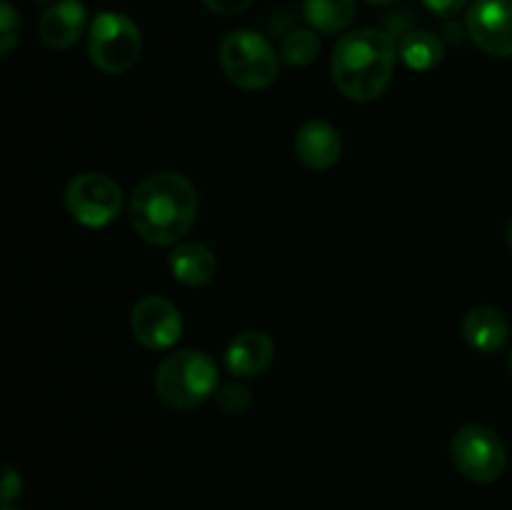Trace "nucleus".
<instances>
[{"mask_svg":"<svg viewBox=\"0 0 512 510\" xmlns=\"http://www.w3.org/2000/svg\"><path fill=\"white\" fill-rule=\"evenodd\" d=\"M200 195L195 185L175 170H163L140 180L130 198V225L158 248H175L195 225Z\"/></svg>","mask_w":512,"mask_h":510,"instance_id":"1","label":"nucleus"},{"mask_svg":"<svg viewBox=\"0 0 512 510\" xmlns=\"http://www.w3.org/2000/svg\"><path fill=\"white\" fill-rule=\"evenodd\" d=\"M398 55V43L385 30H350L335 43L330 55L335 88L353 103H373L388 90Z\"/></svg>","mask_w":512,"mask_h":510,"instance_id":"2","label":"nucleus"},{"mask_svg":"<svg viewBox=\"0 0 512 510\" xmlns=\"http://www.w3.org/2000/svg\"><path fill=\"white\" fill-rule=\"evenodd\" d=\"M220 388V370L205 350L180 348L165 355L155 368V393L175 410H193Z\"/></svg>","mask_w":512,"mask_h":510,"instance_id":"3","label":"nucleus"},{"mask_svg":"<svg viewBox=\"0 0 512 510\" xmlns=\"http://www.w3.org/2000/svg\"><path fill=\"white\" fill-rule=\"evenodd\" d=\"M223 73L240 90H265L278 80L280 55L265 35L255 30H233L218 48Z\"/></svg>","mask_w":512,"mask_h":510,"instance_id":"4","label":"nucleus"},{"mask_svg":"<svg viewBox=\"0 0 512 510\" xmlns=\"http://www.w3.org/2000/svg\"><path fill=\"white\" fill-rule=\"evenodd\" d=\"M88 55L100 73H128L143 55V33L138 23L113 10L95 15L88 28Z\"/></svg>","mask_w":512,"mask_h":510,"instance_id":"5","label":"nucleus"},{"mask_svg":"<svg viewBox=\"0 0 512 510\" xmlns=\"http://www.w3.org/2000/svg\"><path fill=\"white\" fill-rule=\"evenodd\" d=\"M63 203L75 223L85 228H105L123 210V188L110 175L88 170L65 185Z\"/></svg>","mask_w":512,"mask_h":510,"instance_id":"6","label":"nucleus"},{"mask_svg":"<svg viewBox=\"0 0 512 510\" xmlns=\"http://www.w3.org/2000/svg\"><path fill=\"white\" fill-rule=\"evenodd\" d=\"M455 468L473 483H495L508 468V450L500 435L488 425L468 423L453 435L450 443Z\"/></svg>","mask_w":512,"mask_h":510,"instance_id":"7","label":"nucleus"},{"mask_svg":"<svg viewBox=\"0 0 512 510\" xmlns=\"http://www.w3.org/2000/svg\"><path fill=\"white\" fill-rule=\"evenodd\" d=\"M130 328L143 348L160 353L178 345L183 338V315L173 300L163 295H145L133 305Z\"/></svg>","mask_w":512,"mask_h":510,"instance_id":"8","label":"nucleus"},{"mask_svg":"<svg viewBox=\"0 0 512 510\" xmlns=\"http://www.w3.org/2000/svg\"><path fill=\"white\" fill-rule=\"evenodd\" d=\"M465 30L483 53L512 58V0H473Z\"/></svg>","mask_w":512,"mask_h":510,"instance_id":"9","label":"nucleus"},{"mask_svg":"<svg viewBox=\"0 0 512 510\" xmlns=\"http://www.w3.org/2000/svg\"><path fill=\"white\" fill-rule=\"evenodd\" d=\"M88 10L80 0H55L38 20V38L50 50H68L83 38Z\"/></svg>","mask_w":512,"mask_h":510,"instance_id":"10","label":"nucleus"},{"mask_svg":"<svg viewBox=\"0 0 512 510\" xmlns=\"http://www.w3.org/2000/svg\"><path fill=\"white\" fill-rule=\"evenodd\" d=\"M295 155L310 170H330L343 155V138L325 120H308L295 133Z\"/></svg>","mask_w":512,"mask_h":510,"instance_id":"11","label":"nucleus"},{"mask_svg":"<svg viewBox=\"0 0 512 510\" xmlns=\"http://www.w3.org/2000/svg\"><path fill=\"white\" fill-rule=\"evenodd\" d=\"M275 345L263 330H243L225 348V368L233 378H258L270 368Z\"/></svg>","mask_w":512,"mask_h":510,"instance_id":"12","label":"nucleus"},{"mask_svg":"<svg viewBox=\"0 0 512 510\" xmlns=\"http://www.w3.org/2000/svg\"><path fill=\"white\" fill-rule=\"evenodd\" d=\"M463 338L475 353L495 355L508 345L510 325L500 310L490 308V305H478V308L468 310L463 318Z\"/></svg>","mask_w":512,"mask_h":510,"instance_id":"13","label":"nucleus"},{"mask_svg":"<svg viewBox=\"0 0 512 510\" xmlns=\"http://www.w3.org/2000/svg\"><path fill=\"white\" fill-rule=\"evenodd\" d=\"M168 268L178 283L188 285V288H200V285H208L215 278L218 258L205 243L188 240V243H178L170 250Z\"/></svg>","mask_w":512,"mask_h":510,"instance_id":"14","label":"nucleus"},{"mask_svg":"<svg viewBox=\"0 0 512 510\" xmlns=\"http://www.w3.org/2000/svg\"><path fill=\"white\" fill-rule=\"evenodd\" d=\"M303 18L320 35L345 33L355 20V0H303Z\"/></svg>","mask_w":512,"mask_h":510,"instance_id":"15","label":"nucleus"},{"mask_svg":"<svg viewBox=\"0 0 512 510\" xmlns=\"http://www.w3.org/2000/svg\"><path fill=\"white\" fill-rule=\"evenodd\" d=\"M398 53L410 70L423 73V70H433L435 65L443 63L445 45L443 38L433 30H410L400 38Z\"/></svg>","mask_w":512,"mask_h":510,"instance_id":"16","label":"nucleus"},{"mask_svg":"<svg viewBox=\"0 0 512 510\" xmlns=\"http://www.w3.org/2000/svg\"><path fill=\"white\" fill-rule=\"evenodd\" d=\"M320 55V38L313 28H295L280 43V60L293 68H305Z\"/></svg>","mask_w":512,"mask_h":510,"instance_id":"17","label":"nucleus"},{"mask_svg":"<svg viewBox=\"0 0 512 510\" xmlns=\"http://www.w3.org/2000/svg\"><path fill=\"white\" fill-rule=\"evenodd\" d=\"M215 400H218V408L223 410L225 415H243L245 410L250 408V390L240 383H220L218 393H215Z\"/></svg>","mask_w":512,"mask_h":510,"instance_id":"18","label":"nucleus"},{"mask_svg":"<svg viewBox=\"0 0 512 510\" xmlns=\"http://www.w3.org/2000/svg\"><path fill=\"white\" fill-rule=\"evenodd\" d=\"M20 40V15L13 3L3 0L0 3V53L8 58Z\"/></svg>","mask_w":512,"mask_h":510,"instance_id":"19","label":"nucleus"},{"mask_svg":"<svg viewBox=\"0 0 512 510\" xmlns=\"http://www.w3.org/2000/svg\"><path fill=\"white\" fill-rule=\"evenodd\" d=\"M215 15H240L253 5V0H200Z\"/></svg>","mask_w":512,"mask_h":510,"instance_id":"20","label":"nucleus"},{"mask_svg":"<svg viewBox=\"0 0 512 510\" xmlns=\"http://www.w3.org/2000/svg\"><path fill=\"white\" fill-rule=\"evenodd\" d=\"M23 490V478H20L18 470L13 465H5V475H3V505L5 503H15V498Z\"/></svg>","mask_w":512,"mask_h":510,"instance_id":"21","label":"nucleus"},{"mask_svg":"<svg viewBox=\"0 0 512 510\" xmlns=\"http://www.w3.org/2000/svg\"><path fill=\"white\" fill-rule=\"evenodd\" d=\"M468 0H423L425 8L433 15H440V18H450V15H458L460 10L465 8Z\"/></svg>","mask_w":512,"mask_h":510,"instance_id":"22","label":"nucleus"},{"mask_svg":"<svg viewBox=\"0 0 512 510\" xmlns=\"http://www.w3.org/2000/svg\"><path fill=\"white\" fill-rule=\"evenodd\" d=\"M370 5H390V3H398V0H365Z\"/></svg>","mask_w":512,"mask_h":510,"instance_id":"23","label":"nucleus"},{"mask_svg":"<svg viewBox=\"0 0 512 510\" xmlns=\"http://www.w3.org/2000/svg\"><path fill=\"white\" fill-rule=\"evenodd\" d=\"M3 510H25V508H20V505H15V503H5Z\"/></svg>","mask_w":512,"mask_h":510,"instance_id":"24","label":"nucleus"},{"mask_svg":"<svg viewBox=\"0 0 512 510\" xmlns=\"http://www.w3.org/2000/svg\"><path fill=\"white\" fill-rule=\"evenodd\" d=\"M508 245L512 248V220H510V225H508Z\"/></svg>","mask_w":512,"mask_h":510,"instance_id":"25","label":"nucleus"},{"mask_svg":"<svg viewBox=\"0 0 512 510\" xmlns=\"http://www.w3.org/2000/svg\"><path fill=\"white\" fill-rule=\"evenodd\" d=\"M33 3H55V0H33Z\"/></svg>","mask_w":512,"mask_h":510,"instance_id":"26","label":"nucleus"},{"mask_svg":"<svg viewBox=\"0 0 512 510\" xmlns=\"http://www.w3.org/2000/svg\"><path fill=\"white\" fill-rule=\"evenodd\" d=\"M510 375H512V353H510Z\"/></svg>","mask_w":512,"mask_h":510,"instance_id":"27","label":"nucleus"}]
</instances>
